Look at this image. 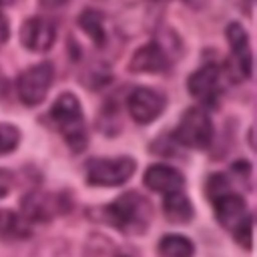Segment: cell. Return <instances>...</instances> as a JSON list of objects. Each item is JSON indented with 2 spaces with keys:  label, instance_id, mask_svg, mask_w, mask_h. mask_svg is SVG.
Listing matches in <instances>:
<instances>
[{
  "label": "cell",
  "instance_id": "obj_8",
  "mask_svg": "<svg viewBox=\"0 0 257 257\" xmlns=\"http://www.w3.org/2000/svg\"><path fill=\"white\" fill-rule=\"evenodd\" d=\"M165 104H167L165 96L149 86H137L126 96L128 114L139 124H149V122L157 120L163 114Z\"/></svg>",
  "mask_w": 257,
  "mask_h": 257
},
{
  "label": "cell",
  "instance_id": "obj_24",
  "mask_svg": "<svg viewBox=\"0 0 257 257\" xmlns=\"http://www.w3.org/2000/svg\"><path fill=\"white\" fill-rule=\"evenodd\" d=\"M70 0H40V4L44 6V8H60V6H64V4H68Z\"/></svg>",
  "mask_w": 257,
  "mask_h": 257
},
{
  "label": "cell",
  "instance_id": "obj_16",
  "mask_svg": "<svg viewBox=\"0 0 257 257\" xmlns=\"http://www.w3.org/2000/svg\"><path fill=\"white\" fill-rule=\"evenodd\" d=\"M76 24L82 28V32L96 44V46H102L104 40H106V30H104V18L98 10L94 8H86L78 14L76 18Z\"/></svg>",
  "mask_w": 257,
  "mask_h": 257
},
{
  "label": "cell",
  "instance_id": "obj_22",
  "mask_svg": "<svg viewBox=\"0 0 257 257\" xmlns=\"http://www.w3.org/2000/svg\"><path fill=\"white\" fill-rule=\"evenodd\" d=\"M12 185H14V177H12V173L6 171V169H0V199H4V197L10 193Z\"/></svg>",
  "mask_w": 257,
  "mask_h": 257
},
{
  "label": "cell",
  "instance_id": "obj_10",
  "mask_svg": "<svg viewBox=\"0 0 257 257\" xmlns=\"http://www.w3.org/2000/svg\"><path fill=\"white\" fill-rule=\"evenodd\" d=\"M169 68H171V56L163 48V44H159L157 40H151L139 46L128 62V70L137 74H143V72L159 74V72H167Z\"/></svg>",
  "mask_w": 257,
  "mask_h": 257
},
{
  "label": "cell",
  "instance_id": "obj_11",
  "mask_svg": "<svg viewBox=\"0 0 257 257\" xmlns=\"http://www.w3.org/2000/svg\"><path fill=\"white\" fill-rule=\"evenodd\" d=\"M213 207H215V217L221 223V227L229 229L231 233L251 215L247 201L239 193H233V191L213 199Z\"/></svg>",
  "mask_w": 257,
  "mask_h": 257
},
{
  "label": "cell",
  "instance_id": "obj_23",
  "mask_svg": "<svg viewBox=\"0 0 257 257\" xmlns=\"http://www.w3.org/2000/svg\"><path fill=\"white\" fill-rule=\"evenodd\" d=\"M8 36H10V24H8L6 16L0 14V46L8 40Z\"/></svg>",
  "mask_w": 257,
  "mask_h": 257
},
{
  "label": "cell",
  "instance_id": "obj_19",
  "mask_svg": "<svg viewBox=\"0 0 257 257\" xmlns=\"http://www.w3.org/2000/svg\"><path fill=\"white\" fill-rule=\"evenodd\" d=\"M18 143H20L18 126H14L10 122H0V157L16 151Z\"/></svg>",
  "mask_w": 257,
  "mask_h": 257
},
{
  "label": "cell",
  "instance_id": "obj_27",
  "mask_svg": "<svg viewBox=\"0 0 257 257\" xmlns=\"http://www.w3.org/2000/svg\"><path fill=\"white\" fill-rule=\"evenodd\" d=\"M153 2H165V0H153Z\"/></svg>",
  "mask_w": 257,
  "mask_h": 257
},
{
  "label": "cell",
  "instance_id": "obj_3",
  "mask_svg": "<svg viewBox=\"0 0 257 257\" xmlns=\"http://www.w3.org/2000/svg\"><path fill=\"white\" fill-rule=\"evenodd\" d=\"M137 171L133 157H98L84 165L86 183L92 187H120Z\"/></svg>",
  "mask_w": 257,
  "mask_h": 257
},
{
  "label": "cell",
  "instance_id": "obj_2",
  "mask_svg": "<svg viewBox=\"0 0 257 257\" xmlns=\"http://www.w3.org/2000/svg\"><path fill=\"white\" fill-rule=\"evenodd\" d=\"M102 215L106 223H110L116 231L124 235H141L149 229L153 209L149 199H145L137 191H128L108 203L102 209Z\"/></svg>",
  "mask_w": 257,
  "mask_h": 257
},
{
  "label": "cell",
  "instance_id": "obj_13",
  "mask_svg": "<svg viewBox=\"0 0 257 257\" xmlns=\"http://www.w3.org/2000/svg\"><path fill=\"white\" fill-rule=\"evenodd\" d=\"M225 34H227L231 54L237 62L239 72L245 78H251V74H253V54H251V42H249V36L245 32V28L239 22H231L227 26Z\"/></svg>",
  "mask_w": 257,
  "mask_h": 257
},
{
  "label": "cell",
  "instance_id": "obj_26",
  "mask_svg": "<svg viewBox=\"0 0 257 257\" xmlns=\"http://www.w3.org/2000/svg\"><path fill=\"white\" fill-rule=\"evenodd\" d=\"M116 257H128V255H116Z\"/></svg>",
  "mask_w": 257,
  "mask_h": 257
},
{
  "label": "cell",
  "instance_id": "obj_25",
  "mask_svg": "<svg viewBox=\"0 0 257 257\" xmlns=\"http://www.w3.org/2000/svg\"><path fill=\"white\" fill-rule=\"evenodd\" d=\"M14 0H0V6H10Z\"/></svg>",
  "mask_w": 257,
  "mask_h": 257
},
{
  "label": "cell",
  "instance_id": "obj_15",
  "mask_svg": "<svg viewBox=\"0 0 257 257\" xmlns=\"http://www.w3.org/2000/svg\"><path fill=\"white\" fill-rule=\"evenodd\" d=\"M163 213L173 223H189L193 219V215H195L193 203H191V199L183 191L165 195V199H163Z\"/></svg>",
  "mask_w": 257,
  "mask_h": 257
},
{
  "label": "cell",
  "instance_id": "obj_7",
  "mask_svg": "<svg viewBox=\"0 0 257 257\" xmlns=\"http://www.w3.org/2000/svg\"><path fill=\"white\" fill-rule=\"evenodd\" d=\"M189 92L205 106H217L221 92H223V82H221V68L215 62H207L201 68H197L189 80H187Z\"/></svg>",
  "mask_w": 257,
  "mask_h": 257
},
{
  "label": "cell",
  "instance_id": "obj_5",
  "mask_svg": "<svg viewBox=\"0 0 257 257\" xmlns=\"http://www.w3.org/2000/svg\"><path fill=\"white\" fill-rule=\"evenodd\" d=\"M52 80H54V66L50 62H38L22 70L16 78V90L20 102L26 106H38L46 98Z\"/></svg>",
  "mask_w": 257,
  "mask_h": 257
},
{
  "label": "cell",
  "instance_id": "obj_18",
  "mask_svg": "<svg viewBox=\"0 0 257 257\" xmlns=\"http://www.w3.org/2000/svg\"><path fill=\"white\" fill-rule=\"evenodd\" d=\"M30 257H76V255L66 241L54 239V241H46V243L38 245Z\"/></svg>",
  "mask_w": 257,
  "mask_h": 257
},
{
  "label": "cell",
  "instance_id": "obj_1",
  "mask_svg": "<svg viewBox=\"0 0 257 257\" xmlns=\"http://www.w3.org/2000/svg\"><path fill=\"white\" fill-rule=\"evenodd\" d=\"M46 120L54 131H58L62 135V139L70 147V151L80 153L86 149L88 135H86V126H84V114H82L80 100L72 92H62L52 102V106L46 114Z\"/></svg>",
  "mask_w": 257,
  "mask_h": 257
},
{
  "label": "cell",
  "instance_id": "obj_17",
  "mask_svg": "<svg viewBox=\"0 0 257 257\" xmlns=\"http://www.w3.org/2000/svg\"><path fill=\"white\" fill-rule=\"evenodd\" d=\"M159 253L163 257H193L195 255V245L189 237L179 235V233H167L161 237L157 245Z\"/></svg>",
  "mask_w": 257,
  "mask_h": 257
},
{
  "label": "cell",
  "instance_id": "obj_4",
  "mask_svg": "<svg viewBox=\"0 0 257 257\" xmlns=\"http://www.w3.org/2000/svg\"><path fill=\"white\" fill-rule=\"evenodd\" d=\"M175 141L181 147L205 151L213 143V120L203 106H191L183 112L177 128Z\"/></svg>",
  "mask_w": 257,
  "mask_h": 257
},
{
  "label": "cell",
  "instance_id": "obj_21",
  "mask_svg": "<svg viewBox=\"0 0 257 257\" xmlns=\"http://www.w3.org/2000/svg\"><path fill=\"white\" fill-rule=\"evenodd\" d=\"M233 237L239 245H243L245 249H251V241H253V215H249L235 231H233Z\"/></svg>",
  "mask_w": 257,
  "mask_h": 257
},
{
  "label": "cell",
  "instance_id": "obj_12",
  "mask_svg": "<svg viewBox=\"0 0 257 257\" xmlns=\"http://www.w3.org/2000/svg\"><path fill=\"white\" fill-rule=\"evenodd\" d=\"M143 183H145L151 191H155V193L169 195V193L183 191V187H185V177H183V173L177 171L175 167L157 163V165H151V167L145 171Z\"/></svg>",
  "mask_w": 257,
  "mask_h": 257
},
{
  "label": "cell",
  "instance_id": "obj_9",
  "mask_svg": "<svg viewBox=\"0 0 257 257\" xmlns=\"http://www.w3.org/2000/svg\"><path fill=\"white\" fill-rule=\"evenodd\" d=\"M56 40V26L44 16H30L20 26V42L32 52H44L52 48Z\"/></svg>",
  "mask_w": 257,
  "mask_h": 257
},
{
  "label": "cell",
  "instance_id": "obj_14",
  "mask_svg": "<svg viewBox=\"0 0 257 257\" xmlns=\"http://www.w3.org/2000/svg\"><path fill=\"white\" fill-rule=\"evenodd\" d=\"M32 235V223L12 209H0V239L2 241H22Z\"/></svg>",
  "mask_w": 257,
  "mask_h": 257
},
{
  "label": "cell",
  "instance_id": "obj_20",
  "mask_svg": "<svg viewBox=\"0 0 257 257\" xmlns=\"http://www.w3.org/2000/svg\"><path fill=\"white\" fill-rule=\"evenodd\" d=\"M229 191H231V183H229L227 175H223V173L209 175V179L205 183V193H207V197L211 201L217 199V197H221V195H225V193H229Z\"/></svg>",
  "mask_w": 257,
  "mask_h": 257
},
{
  "label": "cell",
  "instance_id": "obj_6",
  "mask_svg": "<svg viewBox=\"0 0 257 257\" xmlns=\"http://www.w3.org/2000/svg\"><path fill=\"white\" fill-rule=\"evenodd\" d=\"M68 207H70V199L66 193L30 191L22 199V215L30 223H46L56 215L66 213Z\"/></svg>",
  "mask_w": 257,
  "mask_h": 257
}]
</instances>
